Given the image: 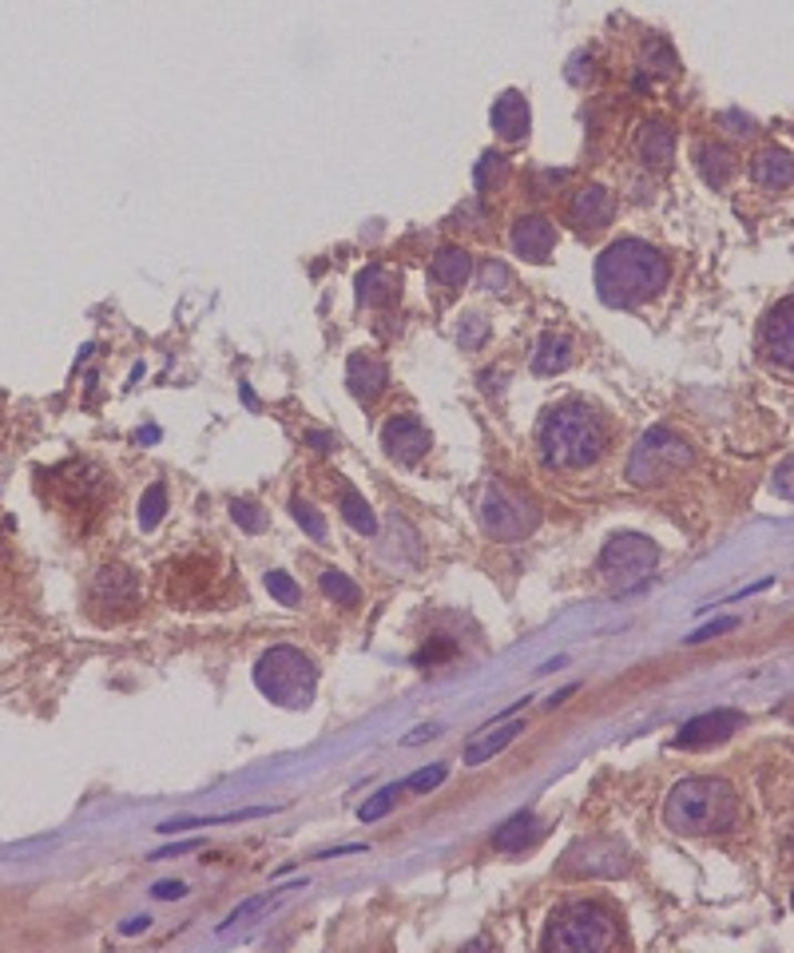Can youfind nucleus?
<instances>
[{"label": "nucleus", "mask_w": 794, "mask_h": 953, "mask_svg": "<svg viewBox=\"0 0 794 953\" xmlns=\"http://www.w3.org/2000/svg\"><path fill=\"white\" fill-rule=\"evenodd\" d=\"M231 517H235V525H238V529H246V533H263L266 529V513L258 509L255 500H235V505H231Z\"/></svg>", "instance_id": "nucleus-33"}, {"label": "nucleus", "mask_w": 794, "mask_h": 953, "mask_svg": "<svg viewBox=\"0 0 794 953\" xmlns=\"http://www.w3.org/2000/svg\"><path fill=\"white\" fill-rule=\"evenodd\" d=\"M564 870H572V874H588V878H615V874H624L628 870V859L615 842L592 839V842H580V846L568 850Z\"/></svg>", "instance_id": "nucleus-9"}, {"label": "nucleus", "mask_w": 794, "mask_h": 953, "mask_svg": "<svg viewBox=\"0 0 794 953\" xmlns=\"http://www.w3.org/2000/svg\"><path fill=\"white\" fill-rule=\"evenodd\" d=\"M751 180L766 191H783L794 183V155L783 152V148H766V152L755 155L751 163Z\"/></svg>", "instance_id": "nucleus-17"}, {"label": "nucleus", "mask_w": 794, "mask_h": 953, "mask_svg": "<svg viewBox=\"0 0 794 953\" xmlns=\"http://www.w3.org/2000/svg\"><path fill=\"white\" fill-rule=\"evenodd\" d=\"M266 592L275 596L278 605H286V608H294V605H298V600H303V592H298V585H294V580H291V576H286V572H278V568H275V572H266Z\"/></svg>", "instance_id": "nucleus-31"}, {"label": "nucleus", "mask_w": 794, "mask_h": 953, "mask_svg": "<svg viewBox=\"0 0 794 953\" xmlns=\"http://www.w3.org/2000/svg\"><path fill=\"white\" fill-rule=\"evenodd\" d=\"M445 779H449V767H445V763L421 767V771H414L406 783H401V791H434V787H441Z\"/></svg>", "instance_id": "nucleus-32"}, {"label": "nucleus", "mask_w": 794, "mask_h": 953, "mask_svg": "<svg viewBox=\"0 0 794 953\" xmlns=\"http://www.w3.org/2000/svg\"><path fill=\"white\" fill-rule=\"evenodd\" d=\"M572 223H577L580 231H604L608 223H612L615 215V199L608 187H600V183H588V187L577 191V199H572Z\"/></svg>", "instance_id": "nucleus-14"}, {"label": "nucleus", "mask_w": 794, "mask_h": 953, "mask_svg": "<svg viewBox=\"0 0 794 953\" xmlns=\"http://www.w3.org/2000/svg\"><path fill=\"white\" fill-rule=\"evenodd\" d=\"M469 271H474V258L465 255L461 246H445V251H437L434 266H429V274H434L441 286H461L465 278H469Z\"/></svg>", "instance_id": "nucleus-24"}, {"label": "nucleus", "mask_w": 794, "mask_h": 953, "mask_svg": "<svg viewBox=\"0 0 794 953\" xmlns=\"http://www.w3.org/2000/svg\"><path fill=\"white\" fill-rule=\"evenodd\" d=\"M346 382H350V394L358 402H374L386 389V366L369 354H354L350 366H346Z\"/></svg>", "instance_id": "nucleus-19"}, {"label": "nucleus", "mask_w": 794, "mask_h": 953, "mask_svg": "<svg viewBox=\"0 0 794 953\" xmlns=\"http://www.w3.org/2000/svg\"><path fill=\"white\" fill-rule=\"evenodd\" d=\"M195 846H198V839H191V842H175V846H167V850H155L152 859H155V862L175 859V854H187V850H195Z\"/></svg>", "instance_id": "nucleus-42"}, {"label": "nucleus", "mask_w": 794, "mask_h": 953, "mask_svg": "<svg viewBox=\"0 0 794 953\" xmlns=\"http://www.w3.org/2000/svg\"><path fill=\"white\" fill-rule=\"evenodd\" d=\"M291 513L294 520L303 525V533L311 540H326V520H322V513L314 509V505H306V500H291Z\"/></svg>", "instance_id": "nucleus-30"}, {"label": "nucleus", "mask_w": 794, "mask_h": 953, "mask_svg": "<svg viewBox=\"0 0 794 953\" xmlns=\"http://www.w3.org/2000/svg\"><path fill=\"white\" fill-rule=\"evenodd\" d=\"M672 266L652 243L640 239H620L600 255L596 263V294L608 306H640L668 286Z\"/></svg>", "instance_id": "nucleus-1"}, {"label": "nucleus", "mask_w": 794, "mask_h": 953, "mask_svg": "<svg viewBox=\"0 0 794 953\" xmlns=\"http://www.w3.org/2000/svg\"><path fill=\"white\" fill-rule=\"evenodd\" d=\"M342 517H346V525H350L354 533H362V537H374V533H378V517L369 513L366 497H358L354 489L342 493Z\"/></svg>", "instance_id": "nucleus-26"}, {"label": "nucleus", "mask_w": 794, "mask_h": 953, "mask_svg": "<svg viewBox=\"0 0 794 953\" xmlns=\"http://www.w3.org/2000/svg\"><path fill=\"white\" fill-rule=\"evenodd\" d=\"M163 513H167V489H163V485H152V489L140 497V529L152 533L163 520Z\"/></svg>", "instance_id": "nucleus-29"}, {"label": "nucleus", "mask_w": 794, "mask_h": 953, "mask_svg": "<svg viewBox=\"0 0 794 953\" xmlns=\"http://www.w3.org/2000/svg\"><path fill=\"white\" fill-rule=\"evenodd\" d=\"M739 819V799L719 779H683L663 802V822L675 834H711L727 831Z\"/></svg>", "instance_id": "nucleus-3"}, {"label": "nucleus", "mask_w": 794, "mask_h": 953, "mask_svg": "<svg viewBox=\"0 0 794 953\" xmlns=\"http://www.w3.org/2000/svg\"><path fill=\"white\" fill-rule=\"evenodd\" d=\"M615 942V922L596 902H568L544 930V950L557 953H604Z\"/></svg>", "instance_id": "nucleus-5"}, {"label": "nucleus", "mask_w": 794, "mask_h": 953, "mask_svg": "<svg viewBox=\"0 0 794 953\" xmlns=\"http://www.w3.org/2000/svg\"><path fill=\"white\" fill-rule=\"evenodd\" d=\"M719 123H731V132H735V135L755 132V123H751L747 115H739V112H723V115H719Z\"/></svg>", "instance_id": "nucleus-40"}, {"label": "nucleus", "mask_w": 794, "mask_h": 953, "mask_svg": "<svg viewBox=\"0 0 794 953\" xmlns=\"http://www.w3.org/2000/svg\"><path fill=\"white\" fill-rule=\"evenodd\" d=\"M266 902H271V894H263V898H246L243 906L231 910V917H227V922H223V930H231V925H238V922H246V917H251V914H258V910H263Z\"/></svg>", "instance_id": "nucleus-37"}, {"label": "nucleus", "mask_w": 794, "mask_h": 953, "mask_svg": "<svg viewBox=\"0 0 794 953\" xmlns=\"http://www.w3.org/2000/svg\"><path fill=\"white\" fill-rule=\"evenodd\" d=\"M695 168H700L708 187H727L731 175H735V155L723 143H700L695 148Z\"/></svg>", "instance_id": "nucleus-20"}, {"label": "nucleus", "mask_w": 794, "mask_h": 953, "mask_svg": "<svg viewBox=\"0 0 794 953\" xmlns=\"http://www.w3.org/2000/svg\"><path fill=\"white\" fill-rule=\"evenodd\" d=\"M481 525L501 540H520L525 533H532L540 525V513L532 500L517 497L505 485H492L481 500Z\"/></svg>", "instance_id": "nucleus-8"}, {"label": "nucleus", "mask_w": 794, "mask_h": 953, "mask_svg": "<svg viewBox=\"0 0 794 953\" xmlns=\"http://www.w3.org/2000/svg\"><path fill=\"white\" fill-rule=\"evenodd\" d=\"M434 736H437V727H417V731L406 739V743H421V739H434Z\"/></svg>", "instance_id": "nucleus-44"}, {"label": "nucleus", "mask_w": 794, "mask_h": 953, "mask_svg": "<svg viewBox=\"0 0 794 953\" xmlns=\"http://www.w3.org/2000/svg\"><path fill=\"white\" fill-rule=\"evenodd\" d=\"M381 445H386V454L394 457L397 465H414L426 457L429 449V429L417 417L401 414V417H389L381 425Z\"/></svg>", "instance_id": "nucleus-10"}, {"label": "nucleus", "mask_w": 794, "mask_h": 953, "mask_svg": "<svg viewBox=\"0 0 794 953\" xmlns=\"http://www.w3.org/2000/svg\"><path fill=\"white\" fill-rule=\"evenodd\" d=\"M397 791H401V787H381V791L374 794V799L362 802L358 819H362V822H378V819H386L389 807H394V802H397Z\"/></svg>", "instance_id": "nucleus-34"}, {"label": "nucleus", "mask_w": 794, "mask_h": 953, "mask_svg": "<svg viewBox=\"0 0 794 953\" xmlns=\"http://www.w3.org/2000/svg\"><path fill=\"white\" fill-rule=\"evenodd\" d=\"M552 243H557V227L544 215H525L512 227V251L529 263H544L552 255Z\"/></svg>", "instance_id": "nucleus-15"}, {"label": "nucleus", "mask_w": 794, "mask_h": 953, "mask_svg": "<svg viewBox=\"0 0 794 953\" xmlns=\"http://www.w3.org/2000/svg\"><path fill=\"white\" fill-rule=\"evenodd\" d=\"M505 180H509V160H505V155H497V152L481 155V163H477V171H474L477 191H497Z\"/></svg>", "instance_id": "nucleus-28"}, {"label": "nucleus", "mask_w": 794, "mask_h": 953, "mask_svg": "<svg viewBox=\"0 0 794 953\" xmlns=\"http://www.w3.org/2000/svg\"><path fill=\"white\" fill-rule=\"evenodd\" d=\"M791 910H794V894H791Z\"/></svg>", "instance_id": "nucleus-46"}, {"label": "nucleus", "mask_w": 794, "mask_h": 953, "mask_svg": "<svg viewBox=\"0 0 794 953\" xmlns=\"http://www.w3.org/2000/svg\"><path fill=\"white\" fill-rule=\"evenodd\" d=\"M655 568V545L640 533H615L600 552V576L612 588H632Z\"/></svg>", "instance_id": "nucleus-7"}, {"label": "nucleus", "mask_w": 794, "mask_h": 953, "mask_svg": "<svg viewBox=\"0 0 794 953\" xmlns=\"http://www.w3.org/2000/svg\"><path fill=\"white\" fill-rule=\"evenodd\" d=\"M147 925H152V917H147V914H143V917H128V922L120 925V934H128V937H132V934H143Z\"/></svg>", "instance_id": "nucleus-43"}, {"label": "nucleus", "mask_w": 794, "mask_h": 953, "mask_svg": "<svg viewBox=\"0 0 794 953\" xmlns=\"http://www.w3.org/2000/svg\"><path fill=\"white\" fill-rule=\"evenodd\" d=\"M775 493H778V497H786V500H794V457L775 469Z\"/></svg>", "instance_id": "nucleus-38"}, {"label": "nucleus", "mask_w": 794, "mask_h": 953, "mask_svg": "<svg viewBox=\"0 0 794 953\" xmlns=\"http://www.w3.org/2000/svg\"><path fill=\"white\" fill-rule=\"evenodd\" d=\"M731 628H739L735 616H727V620H715V623H708V628H700L695 636H688V643H703V640H711V636H719V632H731Z\"/></svg>", "instance_id": "nucleus-39"}, {"label": "nucleus", "mask_w": 794, "mask_h": 953, "mask_svg": "<svg viewBox=\"0 0 794 953\" xmlns=\"http://www.w3.org/2000/svg\"><path fill=\"white\" fill-rule=\"evenodd\" d=\"M568 366H572V342L564 334H540L537 354H532V369L549 378V374H560Z\"/></svg>", "instance_id": "nucleus-22"}, {"label": "nucleus", "mask_w": 794, "mask_h": 953, "mask_svg": "<svg viewBox=\"0 0 794 953\" xmlns=\"http://www.w3.org/2000/svg\"><path fill=\"white\" fill-rule=\"evenodd\" d=\"M532 839H537V819H532L529 811L512 814L505 827H497V831H492V846H497V850H525Z\"/></svg>", "instance_id": "nucleus-25"}, {"label": "nucleus", "mask_w": 794, "mask_h": 953, "mask_svg": "<svg viewBox=\"0 0 794 953\" xmlns=\"http://www.w3.org/2000/svg\"><path fill=\"white\" fill-rule=\"evenodd\" d=\"M604 425L588 406H560L544 417L540 425V454L544 465L564 473L588 469V465L600 462L604 454Z\"/></svg>", "instance_id": "nucleus-2"}, {"label": "nucleus", "mask_w": 794, "mask_h": 953, "mask_svg": "<svg viewBox=\"0 0 794 953\" xmlns=\"http://www.w3.org/2000/svg\"><path fill=\"white\" fill-rule=\"evenodd\" d=\"M311 442H314V449H330L334 437L330 434H311Z\"/></svg>", "instance_id": "nucleus-45"}, {"label": "nucleus", "mask_w": 794, "mask_h": 953, "mask_svg": "<svg viewBox=\"0 0 794 953\" xmlns=\"http://www.w3.org/2000/svg\"><path fill=\"white\" fill-rule=\"evenodd\" d=\"M485 338H489V322H485L481 314H469V318H461V331H457L461 349H477Z\"/></svg>", "instance_id": "nucleus-35"}, {"label": "nucleus", "mask_w": 794, "mask_h": 953, "mask_svg": "<svg viewBox=\"0 0 794 953\" xmlns=\"http://www.w3.org/2000/svg\"><path fill=\"white\" fill-rule=\"evenodd\" d=\"M743 727V716L739 711H708V716H695L683 723V731L675 736V743L680 747H711V743H723V739H731Z\"/></svg>", "instance_id": "nucleus-12"}, {"label": "nucleus", "mask_w": 794, "mask_h": 953, "mask_svg": "<svg viewBox=\"0 0 794 953\" xmlns=\"http://www.w3.org/2000/svg\"><path fill=\"white\" fill-rule=\"evenodd\" d=\"M481 286H485V291H497V294L509 291V286H512V271H509L505 263H492V258H489V263L481 266Z\"/></svg>", "instance_id": "nucleus-36"}, {"label": "nucleus", "mask_w": 794, "mask_h": 953, "mask_svg": "<svg viewBox=\"0 0 794 953\" xmlns=\"http://www.w3.org/2000/svg\"><path fill=\"white\" fill-rule=\"evenodd\" d=\"M358 298L366 306H389L397 298V278L378 263L366 266V271L358 274Z\"/></svg>", "instance_id": "nucleus-23"}, {"label": "nucleus", "mask_w": 794, "mask_h": 953, "mask_svg": "<svg viewBox=\"0 0 794 953\" xmlns=\"http://www.w3.org/2000/svg\"><path fill=\"white\" fill-rule=\"evenodd\" d=\"M688 465H691V445L680 434H672V429L655 425V429H648L635 442L632 462H628V477H632V485H660L668 477H675L680 469H688Z\"/></svg>", "instance_id": "nucleus-6"}, {"label": "nucleus", "mask_w": 794, "mask_h": 953, "mask_svg": "<svg viewBox=\"0 0 794 953\" xmlns=\"http://www.w3.org/2000/svg\"><path fill=\"white\" fill-rule=\"evenodd\" d=\"M152 894L160 898V902H171V898H187V886H183V882H155Z\"/></svg>", "instance_id": "nucleus-41"}, {"label": "nucleus", "mask_w": 794, "mask_h": 953, "mask_svg": "<svg viewBox=\"0 0 794 953\" xmlns=\"http://www.w3.org/2000/svg\"><path fill=\"white\" fill-rule=\"evenodd\" d=\"M322 592L342 608H354L362 600V588L346 572H338V568H322Z\"/></svg>", "instance_id": "nucleus-27"}, {"label": "nucleus", "mask_w": 794, "mask_h": 953, "mask_svg": "<svg viewBox=\"0 0 794 953\" xmlns=\"http://www.w3.org/2000/svg\"><path fill=\"white\" fill-rule=\"evenodd\" d=\"M635 148H640V160L648 163V168H668V163L675 160V132L663 120H648L640 128Z\"/></svg>", "instance_id": "nucleus-18"}, {"label": "nucleus", "mask_w": 794, "mask_h": 953, "mask_svg": "<svg viewBox=\"0 0 794 953\" xmlns=\"http://www.w3.org/2000/svg\"><path fill=\"white\" fill-rule=\"evenodd\" d=\"M520 731H525V723H520V719H509V723L497 727V731H489V736L474 739V743L465 747V763H469V767H481V763H489V759H497V756L505 751V747L517 743Z\"/></svg>", "instance_id": "nucleus-21"}, {"label": "nucleus", "mask_w": 794, "mask_h": 953, "mask_svg": "<svg viewBox=\"0 0 794 953\" xmlns=\"http://www.w3.org/2000/svg\"><path fill=\"white\" fill-rule=\"evenodd\" d=\"M255 688L263 691L271 703H278V708H306L314 699V688H318V671H314V663L306 660L303 651L298 648H286V643H278V648H271L258 660L255 668Z\"/></svg>", "instance_id": "nucleus-4"}, {"label": "nucleus", "mask_w": 794, "mask_h": 953, "mask_svg": "<svg viewBox=\"0 0 794 953\" xmlns=\"http://www.w3.org/2000/svg\"><path fill=\"white\" fill-rule=\"evenodd\" d=\"M763 349L775 366L794 374V298H786V303H778L771 311V318L763 326Z\"/></svg>", "instance_id": "nucleus-13"}, {"label": "nucleus", "mask_w": 794, "mask_h": 953, "mask_svg": "<svg viewBox=\"0 0 794 953\" xmlns=\"http://www.w3.org/2000/svg\"><path fill=\"white\" fill-rule=\"evenodd\" d=\"M135 596H140V585H135V576L120 565H108L95 572L92 580V605L95 608H112V616H123L128 608L135 605Z\"/></svg>", "instance_id": "nucleus-11"}, {"label": "nucleus", "mask_w": 794, "mask_h": 953, "mask_svg": "<svg viewBox=\"0 0 794 953\" xmlns=\"http://www.w3.org/2000/svg\"><path fill=\"white\" fill-rule=\"evenodd\" d=\"M489 120H492V132L501 135V140H509V143L525 140V135H529V123H532L529 100H525L520 92H501L497 95V104H492Z\"/></svg>", "instance_id": "nucleus-16"}]
</instances>
